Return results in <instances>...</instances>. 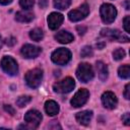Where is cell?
<instances>
[{
    "label": "cell",
    "instance_id": "obj_1",
    "mask_svg": "<svg viewBox=\"0 0 130 130\" xmlns=\"http://www.w3.org/2000/svg\"><path fill=\"white\" fill-rule=\"evenodd\" d=\"M43 79V70L40 68H35L28 70L25 74V82L30 88H37L40 86Z\"/></svg>",
    "mask_w": 130,
    "mask_h": 130
},
{
    "label": "cell",
    "instance_id": "obj_2",
    "mask_svg": "<svg viewBox=\"0 0 130 130\" xmlns=\"http://www.w3.org/2000/svg\"><path fill=\"white\" fill-rule=\"evenodd\" d=\"M51 59L57 65H65L71 60V52L66 48H58L52 53Z\"/></svg>",
    "mask_w": 130,
    "mask_h": 130
},
{
    "label": "cell",
    "instance_id": "obj_3",
    "mask_svg": "<svg viewBox=\"0 0 130 130\" xmlns=\"http://www.w3.org/2000/svg\"><path fill=\"white\" fill-rule=\"evenodd\" d=\"M100 13H101V18L105 23H112L117 16V10L114 5L105 3L101 6L100 8Z\"/></svg>",
    "mask_w": 130,
    "mask_h": 130
},
{
    "label": "cell",
    "instance_id": "obj_4",
    "mask_svg": "<svg viewBox=\"0 0 130 130\" xmlns=\"http://www.w3.org/2000/svg\"><path fill=\"white\" fill-rule=\"evenodd\" d=\"M93 69L88 63H80L76 69V76L81 82H88L93 78Z\"/></svg>",
    "mask_w": 130,
    "mask_h": 130
},
{
    "label": "cell",
    "instance_id": "obj_5",
    "mask_svg": "<svg viewBox=\"0 0 130 130\" xmlns=\"http://www.w3.org/2000/svg\"><path fill=\"white\" fill-rule=\"evenodd\" d=\"M1 68L5 73L10 76H14L18 73L17 62L10 56H4L1 60Z\"/></svg>",
    "mask_w": 130,
    "mask_h": 130
},
{
    "label": "cell",
    "instance_id": "obj_6",
    "mask_svg": "<svg viewBox=\"0 0 130 130\" xmlns=\"http://www.w3.org/2000/svg\"><path fill=\"white\" fill-rule=\"evenodd\" d=\"M75 86V81L71 77H66L53 85V89L59 93H68L70 92Z\"/></svg>",
    "mask_w": 130,
    "mask_h": 130
},
{
    "label": "cell",
    "instance_id": "obj_7",
    "mask_svg": "<svg viewBox=\"0 0 130 130\" xmlns=\"http://www.w3.org/2000/svg\"><path fill=\"white\" fill-rule=\"evenodd\" d=\"M88 13H89V7L86 3H84L81 6H79L78 8L69 11L68 12V18H69V20L76 22V21H79L81 19H84L88 15Z\"/></svg>",
    "mask_w": 130,
    "mask_h": 130
},
{
    "label": "cell",
    "instance_id": "obj_8",
    "mask_svg": "<svg viewBox=\"0 0 130 130\" xmlns=\"http://www.w3.org/2000/svg\"><path fill=\"white\" fill-rule=\"evenodd\" d=\"M101 36L109 38L112 41H118V42H124L127 43L129 42V38L125 35H123L120 30L118 29H113V28H103L101 30Z\"/></svg>",
    "mask_w": 130,
    "mask_h": 130
},
{
    "label": "cell",
    "instance_id": "obj_9",
    "mask_svg": "<svg viewBox=\"0 0 130 130\" xmlns=\"http://www.w3.org/2000/svg\"><path fill=\"white\" fill-rule=\"evenodd\" d=\"M88 98H89V91L87 89H85V88H80L74 94V96L72 98L70 104L74 108H79V107L83 106L87 102Z\"/></svg>",
    "mask_w": 130,
    "mask_h": 130
},
{
    "label": "cell",
    "instance_id": "obj_10",
    "mask_svg": "<svg viewBox=\"0 0 130 130\" xmlns=\"http://www.w3.org/2000/svg\"><path fill=\"white\" fill-rule=\"evenodd\" d=\"M43 119L42 114L37 110H29L24 115V121L31 128H37Z\"/></svg>",
    "mask_w": 130,
    "mask_h": 130
},
{
    "label": "cell",
    "instance_id": "obj_11",
    "mask_svg": "<svg viewBox=\"0 0 130 130\" xmlns=\"http://www.w3.org/2000/svg\"><path fill=\"white\" fill-rule=\"evenodd\" d=\"M41 51H42V49L40 47L30 45V44H26V45L22 46V48L20 50V53H21V55H22L23 58L32 59V58L38 57L40 55Z\"/></svg>",
    "mask_w": 130,
    "mask_h": 130
},
{
    "label": "cell",
    "instance_id": "obj_12",
    "mask_svg": "<svg viewBox=\"0 0 130 130\" xmlns=\"http://www.w3.org/2000/svg\"><path fill=\"white\" fill-rule=\"evenodd\" d=\"M102 103H103L105 108H107L109 110H113V109H115L117 107L118 100H117V96L115 95L114 92L106 91L102 95Z\"/></svg>",
    "mask_w": 130,
    "mask_h": 130
},
{
    "label": "cell",
    "instance_id": "obj_13",
    "mask_svg": "<svg viewBox=\"0 0 130 130\" xmlns=\"http://www.w3.org/2000/svg\"><path fill=\"white\" fill-rule=\"evenodd\" d=\"M63 19H64V16L61 13H59V12H52L48 16V18H47L49 28L52 29V30L57 29L62 24Z\"/></svg>",
    "mask_w": 130,
    "mask_h": 130
},
{
    "label": "cell",
    "instance_id": "obj_14",
    "mask_svg": "<svg viewBox=\"0 0 130 130\" xmlns=\"http://www.w3.org/2000/svg\"><path fill=\"white\" fill-rule=\"evenodd\" d=\"M91 118H92V112L91 111H81V112H79L75 115L76 121L79 124L84 125V126L89 124Z\"/></svg>",
    "mask_w": 130,
    "mask_h": 130
},
{
    "label": "cell",
    "instance_id": "obj_15",
    "mask_svg": "<svg viewBox=\"0 0 130 130\" xmlns=\"http://www.w3.org/2000/svg\"><path fill=\"white\" fill-rule=\"evenodd\" d=\"M55 39L61 44H69L74 40V37L69 31L60 30L55 35Z\"/></svg>",
    "mask_w": 130,
    "mask_h": 130
},
{
    "label": "cell",
    "instance_id": "obj_16",
    "mask_svg": "<svg viewBox=\"0 0 130 130\" xmlns=\"http://www.w3.org/2000/svg\"><path fill=\"white\" fill-rule=\"evenodd\" d=\"M95 67H96V70H98V73H99V77L102 81H105L108 76H109V70H108V66L102 62V61H98L95 63Z\"/></svg>",
    "mask_w": 130,
    "mask_h": 130
},
{
    "label": "cell",
    "instance_id": "obj_17",
    "mask_svg": "<svg viewBox=\"0 0 130 130\" xmlns=\"http://www.w3.org/2000/svg\"><path fill=\"white\" fill-rule=\"evenodd\" d=\"M34 19V14L27 10L18 11L15 14V20L18 22H30Z\"/></svg>",
    "mask_w": 130,
    "mask_h": 130
},
{
    "label": "cell",
    "instance_id": "obj_18",
    "mask_svg": "<svg viewBox=\"0 0 130 130\" xmlns=\"http://www.w3.org/2000/svg\"><path fill=\"white\" fill-rule=\"evenodd\" d=\"M45 111L49 116H55L59 113V105L55 101H47L45 103Z\"/></svg>",
    "mask_w": 130,
    "mask_h": 130
},
{
    "label": "cell",
    "instance_id": "obj_19",
    "mask_svg": "<svg viewBox=\"0 0 130 130\" xmlns=\"http://www.w3.org/2000/svg\"><path fill=\"white\" fill-rule=\"evenodd\" d=\"M29 38L35 42H40L44 38V32L41 28H34L29 32Z\"/></svg>",
    "mask_w": 130,
    "mask_h": 130
},
{
    "label": "cell",
    "instance_id": "obj_20",
    "mask_svg": "<svg viewBox=\"0 0 130 130\" xmlns=\"http://www.w3.org/2000/svg\"><path fill=\"white\" fill-rule=\"evenodd\" d=\"M118 75L119 77L123 78V79H128L129 76H130V67L128 64H125V65H122L119 67L118 69Z\"/></svg>",
    "mask_w": 130,
    "mask_h": 130
},
{
    "label": "cell",
    "instance_id": "obj_21",
    "mask_svg": "<svg viewBox=\"0 0 130 130\" xmlns=\"http://www.w3.org/2000/svg\"><path fill=\"white\" fill-rule=\"evenodd\" d=\"M55 8L59 10H65L71 4V0H53Z\"/></svg>",
    "mask_w": 130,
    "mask_h": 130
},
{
    "label": "cell",
    "instance_id": "obj_22",
    "mask_svg": "<svg viewBox=\"0 0 130 130\" xmlns=\"http://www.w3.org/2000/svg\"><path fill=\"white\" fill-rule=\"evenodd\" d=\"M30 101H31V98H30L29 95H21V96H19V98L16 100V105H17L19 108H23V107H25Z\"/></svg>",
    "mask_w": 130,
    "mask_h": 130
},
{
    "label": "cell",
    "instance_id": "obj_23",
    "mask_svg": "<svg viewBox=\"0 0 130 130\" xmlns=\"http://www.w3.org/2000/svg\"><path fill=\"white\" fill-rule=\"evenodd\" d=\"M124 57H125V51L123 49H121V48H118L117 50H115L113 52V58H114V60L119 61V60H122Z\"/></svg>",
    "mask_w": 130,
    "mask_h": 130
},
{
    "label": "cell",
    "instance_id": "obj_24",
    "mask_svg": "<svg viewBox=\"0 0 130 130\" xmlns=\"http://www.w3.org/2000/svg\"><path fill=\"white\" fill-rule=\"evenodd\" d=\"M35 4V0H19V5L24 10H29Z\"/></svg>",
    "mask_w": 130,
    "mask_h": 130
},
{
    "label": "cell",
    "instance_id": "obj_25",
    "mask_svg": "<svg viewBox=\"0 0 130 130\" xmlns=\"http://www.w3.org/2000/svg\"><path fill=\"white\" fill-rule=\"evenodd\" d=\"M92 54H93L92 49H91V47H89V46H85V47H83V48L81 49V52H80V55H81L82 58L91 57Z\"/></svg>",
    "mask_w": 130,
    "mask_h": 130
},
{
    "label": "cell",
    "instance_id": "obj_26",
    "mask_svg": "<svg viewBox=\"0 0 130 130\" xmlns=\"http://www.w3.org/2000/svg\"><path fill=\"white\" fill-rule=\"evenodd\" d=\"M124 29L126 32H130V16H126L124 18Z\"/></svg>",
    "mask_w": 130,
    "mask_h": 130
},
{
    "label": "cell",
    "instance_id": "obj_27",
    "mask_svg": "<svg viewBox=\"0 0 130 130\" xmlns=\"http://www.w3.org/2000/svg\"><path fill=\"white\" fill-rule=\"evenodd\" d=\"M122 122L126 125V126H129L130 125V115L129 113H125L123 116H122Z\"/></svg>",
    "mask_w": 130,
    "mask_h": 130
},
{
    "label": "cell",
    "instance_id": "obj_28",
    "mask_svg": "<svg viewBox=\"0 0 130 130\" xmlns=\"http://www.w3.org/2000/svg\"><path fill=\"white\" fill-rule=\"evenodd\" d=\"M124 96H125L126 100H129V99H130V84H129V83H127L126 86H125Z\"/></svg>",
    "mask_w": 130,
    "mask_h": 130
},
{
    "label": "cell",
    "instance_id": "obj_29",
    "mask_svg": "<svg viewBox=\"0 0 130 130\" xmlns=\"http://www.w3.org/2000/svg\"><path fill=\"white\" fill-rule=\"evenodd\" d=\"M4 110L6 112H8V114H10L11 116H13L15 114V110L10 106V105H4Z\"/></svg>",
    "mask_w": 130,
    "mask_h": 130
},
{
    "label": "cell",
    "instance_id": "obj_30",
    "mask_svg": "<svg viewBox=\"0 0 130 130\" xmlns=\"http://www.w3.org/2000/svg\"><path fill=\"white\" fill-rule=\"evenodd\" d=\"M15 43H16V40H15L13 37H11V38H9V39L6 40V44H7L8 46H13Z\"/></svg>",
    "mask_w": 130,
    "mask_h": 130
},
{
    "label": "cell",
    "instance_id": "obj_31",
    "mask_svg": "<svg viewBox=\"0 0 130 130\" xmlns=\"http://www.w3.org/2000/svg\"><path fill=\"white\" fill-rule=\"evenodd\" d=\"M76 29H77V31H78L79 35H84L85 31H86V27L85 26H77Z\"/></svg>",
    "mask_w": 130,
    "mask_h": 130
},
{
    "label": "cell",
    "instance_id": "obj_32",
    "mask_svg": "<svg viewBox=\"0 0 130 130\" xmlns=\"http://www.w3.org/2000/svg\"><path fill=\"white\" fill-rule=\"evenodd\" d=\"M39 4L41 8H46L48 6V0H39Z\"/></svg>",
    "mask_w": 130,
    "mask_h": 130
},
{
    "label": "cell",
    "instance_id": "obj_33",
    "mask_svg": "<svg viewBox=\"0 0 130 130\" xmlns=\"http://www.w3.org/2000/svg\"><path fill=\"white\" fill-rule=\"evenodd\" d=\"M12 2V0H0V4L1 5H8Z\"/></svg>",
    "mask_w": 130,
    "mask_h": 130
},
{
    "label": "cell",
    "instance_id": "obj_34",
    "mask_svg": "<svg viewBox=\"0 0 130 130\" xmlns=\"http://www.w3.org/2000/svg\"><path fill=\"white\" fill-rule=\"evenodd\" d=\"M105 46H106V43H105V42H102V43H98V44H96L98 49H103Z\"/></svg>",
    "mask_w": 130,
    "mask_h": 130
},
{
    "label": "cell",
    "instance_id": "obj_35",
    "mask_svg": "<svg viewBox=\"0 0 130 130\" xmlns=\"http://www.w3.org/2000/svg\"><path fill=\"white\" fill-rule=\"evenodd\" d=\"M2 45H3V41H2V37L0 36V49H1V47H2Z\"/></svg>",
    "mask_w": 130,
    "mask_h": 130
},
{
    "label": "cell",
    "instance_id": "obj_36",
    "mask_svg": "<svg viewBox=\"0 0 130 130\" xmlns=\"http://www.w3.org/2000/svg\"><path fill=\"white\" fill-rule=\"evenodd\" d=\"M128 2H129V1L126 0V3H125V4H126V9H129V4H128Z\"/></svg>",
    "mask_w": 130,
    "mask_h": 130
}]
</instances>
